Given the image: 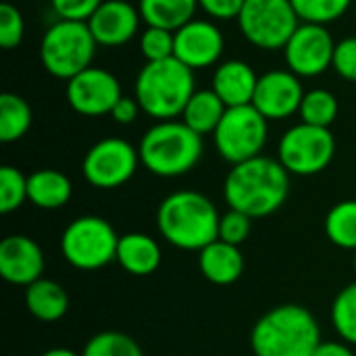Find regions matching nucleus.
<instances>
[{
	"mask_svg": "<svg viewBox=\"0 0 356 356\" xmlns=\"http://www.w3.org/2000/svg\"><path fill=\"white\" fill-rule=\"evenodd\" d=\"M290 192V173L271 156H254L232 165L223 181V198L229 209L252 219L280 211Z\"/></svg>",
	"mask_w": 356,
	"mask_h": 356,
	"instance_id": "f257e3e1",
	"label": "nucleus"
},
{
	"mask_svg": "<svg viewBox=\"0 0 356 356\" xmlns=\"http://www.w3.org/2000/svg\"><path fill=\"white\" fill-rule=\"evenodd\" d=\"M221 215L200 192L179 190L163 198L156 209V227L175 248L202 250L219 238Z\"/></svg>",
	"mask_w": 356,
	"mask_h": 356,
	"instance_id": "f03ea898",
	"label": "nucleus"
},
{
	"mask_svg": "<svg viewBox=\"0 0 356 356\" xmlns=\"http://www.w3.org/2000/svg\"><path fill=\"white\" fill-rule=\"evenodd\" d=\"M321 342L317 319L300 305L273 307L250 330L254 356H313Z\"/></svg>",
	"mask_w": 356,
	"mask_h": 356,
	"instance_id": "7ed1b4c3",
	"label": "nucleus"
},
{
	"mask_svg": "<svg viewBox=\"0 0 356 356\" xmlns=\"http://www.w3.org/2000/svg\"><path fill=\"white\" fill-rule=\"evenodd\" d=\"M194 71L175 56L146 63L136 77V94L142 113L156 121L181 117L194 94Z\"/></svg>",
	"mask_w": 356,
	"mask_h": 356,
	"instance_id": "20e7f679",
	"label": "nucleus"
},
{
	"mask_svg": "<svg viewBox=\"0 0 356 356\" xmlns=\"http://www.w3.org/2000/svg\"><path fill=\"white\" fill-rule=\"evenodd\" d=\"M140 163L156 177H179L190 173L202 159V136L184 121H159L138 144Z\"/></svg>",
	"mask_w": 356,
	"mask_h": 356,
	"instance_id": "39448f33",
	"label": "nucleus"
},
{
	"mask_svg": "<svg viewBox=\"0 0 356 356\" xmlns=\"http://www.w3.org/2000/svg\"><path fill=\"white\" fill-rule=\"evenodd\" d=\"M96 40L86 21H63L46 29L40 42L42 67L58 79L69 81L77 73L92 67Z\"/></svg>",
	"mask_w": 356,
	"mask_h": 356,
	"instance_id": "423d86ee",
	"label": "nucleus"
},
{
	"mask_svg": "<svg viewBox=\"0 0 356 356\" xmlns=\"http://www.w3.org/2000/svg\"><path fill=\"white\" fill-rule=\"evenodd\" d=\"M119 238L115 227L96 215L73 219L60 236L65 261L79 271H96L117 261Z\"/></svg>",
	"mask_w": 356,
	"mask_h": 356,
	"instance_id": "0eeeda50",
	"label": "nucleus"
},
{
	"mask_svg": "<svg viewBox=\"0 0 356 356\" xmlns=\"http://www.w3.org/2000/svg\"><path fill=\"white\" fill-rule=\"evenodd\" d=\"M236 21L242 35L261 50L284 48L300 25L290 0H246Z\"/></svg>",
	"mask_w": 356,
	"mask_h": 356,
	"instance_id": "6e6552de",
	"label": "nucleus"
},
{
	"mask_svg": "<svg viewBox=\"0 0 356 356\" xmlns=\"http://www.w3.org/2000/svg\"><path fill=\"white\" fill-rule=\"evenodd\" d=\"M267 123L269 121L252 104L227 108L213 134L217 152L229 165L261 156L269 136Z\"/></svg>",
	"mask_w": 356,
	"mask_h": 356,
	"instance_id": "1a4fd4ad",
	"label": "nucleus"
},
{
	"mask_svg": "<svg viewBox=\"0 0 356 356\" xmlns=\"http://www.w3.org/2000/svg\"><path fill=\"white\" fill-rule=\"evenodd\" d=\"M336 156V138L327 127L298 123L290 127L277 146V161L290 175L311 177L325 171Z\"/></svg>",
	"mask_w": 356,
	"mask_h": 356,
	"instance_id": "9d476101",
	"label": "nucleus"
},
{
	"mask_svg": "<svg viewBox=\"0 0 356 356\" xmlns=\"http://www.w3.org/2000/svg\"><path fill=\"white\" fill-rule=\"evenodd\" d=\"M140 165V152L127 140L104 138L86 152L81 171L90 186L98 190H115L127 184Z\"/></svg>",
	"mask_w": 356,
	"mask_h": 356,
	"instance_id": "9b49d317",
	"label": "nucleus"
},
{
	"mask_svg": "<svg viewBox=\"0 0 356 356\" xmlns=\"http://www.w3.org/2000/svg\"><path fill=\"white\" fill-rule=\"evenodd\" d=\"M336 42L325 25L300 23L284 46L288 71L298 77H317L334 63Z\"/></svg>",
	"mask_w": 356,
	"mask_h": 356,
	"instance_id": "f8f14e48",
	"label": "nucleus"
},
{
	"mask_svg": "<svg viewBox=\"0 0 356 356\" xmlns=\"http://www.w3.org/2000/svg\"><path fill=\"white\" fill-rule=\"evenodd\" d=\"M121 96L119 79L100 67H88L67 81V102L83 117L111 115Z\"/></svg>",
	"mask_w": 356,
	"mask_h": 356,
	"instance_id": "ddd939ff",
	"label": "nucleus"
},
{
	"mask_svg": "<svg viewBox=\"0 0 356 356\" xmlns=\"http://www.w3.org/2000/svg\"><path fill=\"white\" fill-rule=\"evenodd\" d=\"M305 90L300 77L292 71L275 69L259 77L252 96V106L267 121H282L300 111Z\"/></svg>",
	"mask_w": 356,
	"mask_h": 356,
	"instance_id": "4468645a",
	"label": "nucleus"
},
{
	"mask_svg": "<svg viewBox=\"0 0 356 356\" xmlns=\"http://www.w3.org/2000/svg\"><path fill=\"white\" fill-rule=\"evenodd\" d=\"M223 48H225L223 33L213 21L192 19L175 31L173 56L186 67H190L192 71L215 65L221 58Z\"/></svg>",
	"mask_w": 356,
	"mask_h": 356,
	"instance_id": "2eb2a0df",
	"label": "nucleus"
},
{
	"mask_svg": "<svg viewBox=\"0 0 356 356\" xmlns=\"http://www.w3.org/2000/svg\"><path fill=\"white\" fill-rule=\"evenodd\" d=\"M44 252L35 240L23 234L6 236L0 242V275L13 286H31L42 280Z\"/></svg>",
	"mask_w": 356,
	"mask_h": 356,
	"instance_id": "dca6fc26",
	"label": "nucleus"
},
{
	"mask_svg": "<svg viewBox=\"0 0 356 356\" xmlns=\"http://www.w3.org/2000/svg\"><path fill=\"white\" fill-rule=\"evenodd\" d=\"M140 10L127 0H104L88 19V27L98 46L117 48L127 44L140 27Z\"/></svg>",
	"mask_w": 356,
	"mask_h": 356,
	"instance_id": "f3484780",
	"label": "nucleus"
},
{
	"mask_svg": "<svg viewBox=\"0 0 356 356\" xmlns=\"http://www.w3.org/2000/svg\"><path fill=\"white\" fill-rule=\"evenodd\" d=\"M259 75L244 60H225L213 75V92L223 100L227 108L252 104Z\"/></svg>",
	"mask_w": 356,
	"mask_h": 356,
	"instance_id": "a211bd4d",
	"label": "nucleus"
},
{
	"mask_svg": "<svg viewBox=\"0 0 356 356\" xmlns=\"http://www.w3.org/2000/svg\"><path fill=\"white\" fill-rule=\"evenodd\" d=\"M200 273L215 286H229L244 273V257L240 246L215 240L198 252Z\"/></svg>",
	"mask_w": 356,
	"mask_h": 356,
	"instance_id": "6ab92c4d",
	"label": "nucleus"
},
{
	"mask_svg": "<svg viewBox=\"0 0 356 356\" xmlns=\"http://www.w3.org/2000/svg\"><path fill=\"white\" fill-rule=\"evenodd\" d=\"M163 261L161 246L148 234H125L119 238L117 246V263L121 269L134 277H148L152 275Z\"/></svg>",
	"mask_w": 356,
	"mask_h": 356,
	"instance_id": "aec40b11",
	"label": "nucleus"
},
{
	"mask_svg": "<svg viewBox=\"0 0 356 356\" xmlns=\"http://www.w3.org/2000/svg\"><path fill=\"white\" fill-rule=\"evenodd\" d=\"M73 196L71 179L56 169H40L27 175V200L42 211H58Z\"/></svg>",
	"mask_w": 356,
	"mask_h": 356,
	"instance_id": "412c9836",
	"label": "nucleus"
},
{
	"mask_svg": "<svg viewBox=\"0 0 356 356\" xmlns=\"http://www.w3.org/2000/svg\"><path fill=\"white\" fill-rule=\"evenodd\" d=\"M25 307L31 317L42 323L60 321L69 311V296L65 288L52 280H38L25 288Z\"/></svg>",
	"mask_w": 356,
	"mask_h": 356,
	"instance_id": "4be33fe9",
	"label": "nucleus"
},
{
	"mask_svg": "<svg viewBox=\"0 0 356 356\" xmlns=\"http://www.w3.org/2000/svg\"><path fill=\"white\" fill-rule=\"evenodd\" d=\"M198 0H140L138 10L148 27L177 31L194 19Z\"/></svg>",
	"mask_w": 356,
	"mask_h": 356,
	"instance_id": "5701e85b",
	"label": "nucleus"
},
{
	"mask_svg": "<svg viewBox=\"0 0 356 356\" xmlns=\"http://www.w3.org/2000/svg\"><path fill=\"white\" fill-rule=\"evenodd\" d=\"M227 106L213 90H196L181 113V121L198 136L215 134Z\"/></svg>",
	"mask_w": 356,
	"mask_h": 356,
	"instance_id": "b1692460",
	"label": "nucleus"
},
{
	"mask_svg": "<svg viewBox=\"0 0 356 356\" xmlns=\"http://www.w3.org/2000/svg\"><path fill=\"white\" fill-rule=\"evenodd\" d=\"M31 106L25 98L13 92L0 94V142L10 144L21 140L31 127Z\"/></svg>",
	"mask_w": 356,
	"mask_h": 356,
	"instance_id": "393cba45",
	"label": "nucleus"
},
{
	"mask_svg": "<svg viewBox=\"0 0 356 356\" xmlns=\"http://www.w3.org/2000/svg\"><path fill=\"white\" fill-rule=\"evenodd\" d=\"M323 227L334 246L342 250H356V200H342L334 204L325 215Z\"/></svg>",
	"mask_w": 356,
	"mask_h": 356,
	"instance_id": "a878e982",
	"label": "nucleus"
},
{
	"mask_svg": "<svg viewBox=\"0 0 356 356\" xmlns=\"http://www.w3.org/2000/svg\"><path fill=\"white\" fill-rule=\"evenodd\" d=\"M338 98L323 88L311 90L305 94L302 104H300V119L307 125H315V127H327L336 121L338 117Z\"/></svg>",
	"mask_w": 356,
	"mask_h": 356,
	"instance_id": "bb28decb",
	"label": "nucleus"
},
{
	"mask_svg": "<svg viewBox=\"0 0 356 356\" xmlns=\"http://www.w3.org/2000/svg\"><path fill=\"white\" fill-rule=\"evenodd\" d=\"M332 323L346 344L356 346V282L336 294L332 302Z\"/></svg>",
	"mask_w": 356,
	"mask_h": 356,
	"instance_id": "cd10ccee",
	"label": "nucleus"
},
{
	"mask_svg": "<svg viewBox=\"0 0 356 356\" xmlns=\"http://www.w3.org/2000/svg\"><path fill=\"white\" fill-rule=\"evenodd\" d=\"M81 356H144L140 344L121 332H100L88 340Z\"/></svg>",
	"mask_w": 356,
	"mask_h": 356,
	"instance_id": "c85d7f7f",
	"label": "nucleus"
},
{
	"mask_svg": "<svg viewBox=\"0 0 356 356\" xmlns=\"http://www.w3.org/2000/svg\"><path fill=\"white\" fill-rule=\"evenodd\" d=\"M300 23L327 25L338 21L350 8L353 0H290Z\"/></svg>",
	"mask_w": 356,
	"mask_h": 356,
	"instance_id": "c756f323",
	"label": "nucleus"
},
{
	"mask_svg": "<svg viewBox=\"0 0 356 356\" xmlns=\"http://www.w3.org/2000/svg\"><path fill=\"white\" fill-rule=\"evenodd\" d=\"M27 200V177L10 165L0 167V213L10 215Z\"/></svg>",
	"mask_w": 356,
	"mask_h": 356,
	"instance_id": "7c9ffc66",
	"label": "nucleus"
},
{
	"mask_svg": "<svg viewBox=\"0 0 356 356\" xmlns=\"http://www.w3.org/2000/svg\"><path fill=\"white\" fill-rule=\"evenodd\" d=\"M175 50V31L163 27H146L140 35V52L146 63L171 58Z\"/></svg>",
	"mask_w": 356,
	"mask_h": 356,
	"instance_id": "2f4dec72",
	"label": "nucleus"
},
{
	"mask_svg": "<svg viewBox=\"0 0 356 356\" xmlns=\"http://www.w3.org/2000/svg\"><path fill=\"white\" fill-rule=\"evenodd\" d=\"M25 35V21L21 10L10 4L2 2L0 4V46L4 50H13L23 42Z\"/></svg>",
	"mask_w": 356,
	"mask_h": 356,
	"instance_id": "473e14b6",
	"label": "nucleus"
},
{
	"mask_svg": "<svg viewBox=\"0 0 356 356\" xmlns=\"http://www.w3.org/2000/svg\"><path fill=\"white\" fill-rule=\"evenodd\" d=\"M250 232H252V217H248L246 213L229 209L225 215H221L219 238L217 240H223L227 244L240 246V244H244L248 240Z\"/></svg>",
	"mask_w": 356,
	"mask_h": 356,
	"instance_id": "72a5a7b5",
	"label": "nucleus"
},
{
	"mask_svg": "<svg viewBox=\"0 0 356 356\" xmlns=\"http://www.w3.org/2000/svg\"><path fill=\"white\" fill-rule=\"evenodd\" d=\"M104 0H50L52 10L63 21H86L96 13Z\"/></svg>",
	"mask_w": 356,
	"mask_h": 356,
	"instance_id": "f704fd0d",
	"label": "nucleus"
},
{
	"mask_svg": "<svg viewBox=\"0 0 356 356\" xmlns=\"http://www.w3.org/2000/svg\"><path fill=\"white\" fill-rule=\"evenodd\" d=\"M332 67L342 79L356 81V38H344L336 44Z\"/></svg>",
	"mask_w": 356,
	"mask_h": 356,
	"instance_id": "c9c22d12",
	"label": "nucleus"
},
{
	"mask_svg": "<svg viewBox=\"0 0 356 356\" xmlns=\"http://www.w3.org/2000/svg\"><path fill=\"white\" fill-rule=\"evenodd\" d=\"M246 0H198V6L217 21H229V19H238L242 6Z\"/></svg>",
	"mask_w": 356,
	"mask_h": 356,
	"instance_id": "e433bc0d",
	"label": "nucleus"
},
{
	"mask_svg": "<svg viewBox=\"0 0 356 356\" xmlns=\"http://www.w3.org/2000/svg\"><path fill=\"white\" fill-rule=\"evenodd\" d=\"M140 111H142V108H140V104H138L136 98H131V96H121L119 102L113 106L111 117H113L117 123H121V125H129V123H134V121L138 119Z\"/></svg>",
	"mask_w": 356,
	"mask_h": 356,
	"instance_id": "4c0bfd02",
	"label": "nucleus"
},
{
	"mask_svg": "<svg viewBox=\"0 0 356 356\" xmlns=\"http://www.w3.org/2000/svg\"><path fill=\"white\" fill-rule=\"evenodd\" d=\"M313 356H355V353L346 342H321Z\"/></svg>",
	"mask_w": 356,
	"mask_h": 356,
	"instance_id": "58836bf2",
	"label": "nucleus"
},
{
	"mask_svg": "<svg viewBox=\"0 0 356 356\" xmlns=\"http://www.w3.org/2000/svg\"><path fill=\"white\" fill-rule=\"evenodd\" d=\"M40 356H81V355H77V353H73V350H69V348H50V350L42 353Z\"/></svg>",
	"mask_w": 356,
	"mask_h": 356,
	"instance_id": "ea45409f",
	"label": "nucleus"
},
{
	"mask_svg": "<svg viewBox=\"0 0 356 356\" xmlns=\"http://www.w3.org/2000/svg\"><path fill=\"white\" fill-rule=\"evenodd\" d=\"M353 265H355V273H356V250H355V261H353Z\"/></svg>",
	"mask_w": 356,
	"mask_h": 356,
	"instance_id": "a19ab883",
	"label": "nucleus"
}]
</instances>
